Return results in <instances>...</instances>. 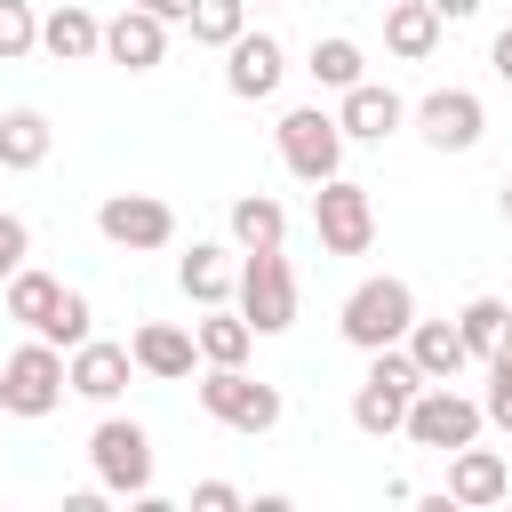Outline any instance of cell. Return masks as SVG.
<instances>
[{"label":"cell","mask_w":512,"mask_h":512,"mask_svg":"<svg viewBox=\"0 0 512 512\" xmlns=\"http://www.w3.org/2000/svg\"><path fill=\"white\" fill-rule=\"evenodd\" d=\"M408 320H416V288H408L400 272H376V280H360V288L336 304V328H344L352 352H384V344H400Z\"/></svg>","instance_id":"1"},{"label":"cell","mask_w":512,"mask_h":512,"mask_svg":"<svg viewBox=\"0 0 512 512\" xmlns=\"http://www.w3.org/2000/svg\"><path fill=\"white\" fill-rule=\"evenodd\" d=\"M232 312L256 328V336H288L296 328V272L280 248H248L240 272H232Z\"/></svg>","instance_id":"2"},{"label":"cell","mask_w":512,"mask_h":512,"mask_svg":"<svg viewBox=\"0 0 512 512\" xmlns=\"http://www.w3.org/2000/svg\"><path fill=\"white\" fill-rule=\"evenodd\" d=\"M416 392H424V376H416L408 344H384V352H368V376H360V392H352V424H360L368 440H392Z\"/></svg>","instance_id":"3"},{"label":"cell","mask_w":512,"mask_h":512,"mask_svg":"<svg viewBox=\"0 0 512 512\" xmlns=\"http://www.w3.org/2000/svg\"><path fill=\"white\" fill-rule=\"evenodd\" d=\"M56 408H64V352H56L48 336H32V344H16V352L0 360V416L40 424V416H56Z\"/></svg>","instance_id":"4"},{"label":"cell","mask_w":512,"mask_h":512,"mask_svg":"<svg viewBox=\"0 0 512 512\" xmlns=\"http://www.w3.org/2000/svg\"><path fill=\"white\" fill-rule=\"evenodd\" d=\"M312 232H320L328 256H368L376 248V200H368V184H352L344 168L320 176L312 184Z\"/></svg>","instance_id":"5"},{"label":"cell","mask_w":512,"mask_h":512,"mask_svg":"<svg viewBox=\"0 0 512 512\" xmlns=\"http://www.w3.org/2000/svg\"><path fill=\"white\" fill-rule=\"evenodd\" d=\"M200 408H208L224 432H248V440H264V432L288 416L280 384H264V376H248V368H208V376H200Z\"/></svg>","instance_id":"6"},{"label":"cell","mask_w":512,"mask_h":512,"mask_svg":"<svg viewBox=\"0 0 512 512\" xmlns=\"http://www.w3.org/2000/svg\"><path fill=\"white\" fill-rule=\"evenodd\" d=\"M88 464H96V488L104 496H144L152 488V432L136 416H104L88 432Z\"/></svg>","instance_id":"7"},{"label":"cell","mask_w":512,"mask_h":512,"mask_svg":"<svg viewBox=\"0 0 512 512\" xmlns=\"http://www.w3.org/2000/svg\"><path fill=\"white\" fill-rule=\"evenodd\" d=\"M280 168L296 176V184H320V176H336L344 168V128H336V112H320V104H296V112H280Z\"/></svg>","instance_id":"8"},{"label":"cell","mask_w":512,"mask_h":512,"mask_svg":"<svg viewBox=\"0 0 512 512\" xmlns=\"http://www.w3.org/2000/svg\"><path fill=\"white\" fill-rule=\"evenodd\" d=\"M480 400H464L456 384H424L416 400H408V416H400V432L416 440V448H432V456H448V448H464V440H480Z\"/></svg>","instance_id":"9"},{"label":"cell","mask_w":512,"mask_h":512,"mask_svg":"<svg viewBox=\"0 0 512 512\" xmlns=\"http://www.w3.org/2000/svg\"><path fill=\"white\" fill-rule=\"evenodd\" d=\"M96 232H104L112 248H128V256H152V248L176 240V208H168L160 192H104V200H96Z\"/></svg>","instance_id":"10"},{"label":"cell","mask_w":512,"mask_h":512,"mask_svg":"<svg viewBox=\"0 0 512 512\" xmlns=\"http://www.w3.org/2000/svg\"><path fill=\"white\" fill-rule=\"evenodd\" d=\"M408 128H416L432 152H472V144L488 136V104H480L472 88H432V96L408 104Z\"/></svg>","instance_id":"11"},{"label":"cell","mask_w":512,"mask_h":512,"mask_svg":"<svg viewBox=\"0 0 512 512\" xmlns=\"http://www.w3.org/2000/svg\"><path fill=\"white\" fill-rule=\"evenodd\" d=\"M336 128H344V144H384L408 128V96L384 80H352V88H336Z\"/></svg>","instance_id":"12"},{"label":"cell","mask_w":512,"mask_h":512,"mask_svg":"<svg viewBox=\"0 0 512 512\" xmlns=\"http://www.w3.org/2000/svg\"><path fill=\"white\" fill-rule=\"evenodd\" d=\"M280 80H288V48H280L272 32H240V40L224 48V88H232L240 104L280 96Z\"/></svg>","instance_id":"13"},{"label":"cell","mask_w":512,"mask_h":512,"mask_svg":"<svg viewBox=\"0 0 512 512\" xmlns=\"http://www.w3.org/2000/svg\"><path fill=\"white\" fill-rule=\"evenodd\" d=\"M128 376H136L128 344L88 336V344H72V352H64V392H80V400H96V408H112V400L128 392Z\"/></svg>","instance_id":"14"},{"label":"cell","mask_w":512,"mask_h":512,"mask_svg":"<svg viewBox=\"0 0 512 512\" xmlns=\"http://www.w3.org/2000/svg\"><path fill=\"white\" fill-rule=\"evenodd\" d=\"M504 496H512V464L496 448H480V440L448 448V504L480 512V504H504Z\"/></svg>","instance_id":"15"},{"label":"cell","mask_w":512,"mask_h":512,"mask_svg":"<svg viewBox=\"0 0 512 512\" xmlns=\"http://www.w3.org/2000/svg\"><path fill=\"white\" fill-rule=\"evenodd\" d=\"M168 56V24L152 16V8H120V16H104V64H120V72H152Z\"/></svg>","instance_id":"16"},{"label":"cell","mask_w":512,"mask_h":512,"mask_svg":"<svg viewBox=\"0 0 512 512\" xmlns=\"http://www.w3.org/2000/svg\"><path fill=\"white\" fill-rule=\"evenodd\" d=\"M128 360H136L144 376H160V384H184V376L200 368V344H192V328H176V320H144V328L128 336Z\"/></svg>","instance_id":"17"},{"label":"cell","mask_w":512,"mask_h":512,"mask_svg":"<svg viewBox=\"0 0 512 512\" xmlns=\"http://www.w3.org/2000/svg\"><path fill=\"white\" fill-rule=\"evenodd\" d=\"M408 360H416V376L424 384H456L464 368H472V352H464V336H456V320H408Z\"/></svg>","instance_id":"18"},{"label":"cell","mask_w":512,"mask_h":512,"mask_svg":"<svg viewBox=\"0 0 512 512\" xmlns=\"http://www.w3.org/2000/svg\"><path fill=\"white\" fill-rule=\"evenodd\" d=\"M40 48H48L56 64H96V56H104V16H88L80 0H64V8L40 16Z\"/></svg>","instance_id":"19"},{"label":"cell","mask_w":512,"mask_h":512,"mask_svg":"<svg viewBox=\"0 0 512 512\" xmlns=\"http://www.w3.org/2000/svg\"><path fill=\"white\" fill-rule=\"evenodd\" d=\"M232 272H240V264H232L224 240H192V248L176 256V280H184V296H192L200 312H208V304H232Z\"/></svg>","instance_id":"20"},{"label":"cell","mask_w":512,"mask_h":512,"mask_svg":"<svg viewBox=\"0 0 512 512\" xmlns=\"http://www.w3.org/2000/svg\"><path fill=\"white\" fill-rule=\"evenodd\" d=\"M192 344H200V368H248L256 328H248L232 304H208V320H192Z\"/></svg>","instance_id":"21"},{"label":"cell","mask_w":512,"mask_h":512,"mask_svg":"<svg viewBox=\"0 0 512 512\" xmlns=\"http://www.w3.org/2000/svg\"><path fill=\"white\" fill-rule=\"evenodd\" d=\"M384 48H392L400 64H424V56L440 48V16H432V0H384Z\"/></svg>","instance_id":"22"},{"label":"cell","mask_w":512,"mask_h":512,"mask_svg":"<svg viewBox=\"0 0 512 512\" xmlns=\"http://www.w3.org/2000/svg\"><path fill=\"white\" fill-rule=\"evenodd\" d=\"M48 144H56V128H48V112L40 104H16V112H0V168H40L48 160Z\"/></svg>","instance_id":"23"},{"label":"cell","mask_w":512,"mask_h":512,"mask_svg":"<svg viewBox=\"0 0 512 512\" xmlns=\"http://www.w3.org/2000/svg\"><path fill=\"white\" fill-rule=\"evenodd\" d=\"M224 224H232V240H240V256H248V248H280V240H288V208H280L272 192H240Z\"/></svg>","instance_id":"24"},{"label":"cell","mask_w":512,"mask_h":512,"mask_svg":"<svg viewBox=\"0 0 512 512\" xmlns=\"http://www.w3.org/2000/svg\"><path fill=\"white\" fill-rule=\"evenodd\" d=\"M56 288H64L56 272H32V264H16V272L0 280V304H8V320H16V328H40V320H48V304H56Z\"/></svg>","instance_id":"25"},{"label":"cell","mask_w":512,"mask_h":512,"mask_svg":"<svg viewBox=\"0 0 512 512\" xmlns=\"http://www.w3.org/2000/svg\"><path fill=\"white\" fill-rule=\"evenodd\" d=\"M456 336H464L472 360H488L496 344H512V304H504V296H472V304L456 312Z\"/></svg>","instance_id":"26"},{"label":"cell","mask_w":512,"mask_h":512,"mask_svg":"<svg viewBox=\"0 0 512 512\" xmlns=\"http://www.w3.org/2000/svg\"><path fill=\"white\" fill-rule=\"evenodd\" d=\"M320 88H352V80H368V56H360V40L352 32H328V40H312V64H304Z\"/></svg>","instance_id":"27"},{"label":"cell","mask_w":512,"mask_h":512,"mask_svg":"<svg viewBox=\"0 0 512 512\" xmlns=\"http://www.w3.org/2000/svg\"><path fill=\"white\" fill-rule=\"evenodd\" d=\"M32 336H48L56 352L88 344V336H96V312H88V296H80V288H56V304H48V320H40Z\"/></svg>","instance_id":"28"},{"label":"cell","mask_w":512,"mask_h":512,"mask_svg":"<svg viewBox=\"0 0 512 512\" xmlns=\"http://www.w3.org/2000/svg\"><path fill=\"white\" fill-rule=\"evenodd\" d=\"M184 24H192V40H200V48H232V40L248 32V0H192V16H184Z\"/></svg>","instance_id":"29"},{"label":"cell","mask_w":512,"mask_h":512,"mask_svg":"<svg viewBox=\"0 0 512 512\" xmlns=\"http://www.w3.org/2000/svg\"><path fill=\"white\" fill-rule=\"evenodd\" d=\"M32 48H40L32 0H0V64H16V56H32Z\"/></svg>","instance_id":"30"},{"label":"cell","mask_w":512,"mask_h":512,"mask_svg":"<svg viewBox=\"0 0 512 512\" xmlns=\"http://www.w3.org/2000/svg\"><path fill=\"white\" fill-rule=\"evenodd\" d=\"M480 416H488L496 432H512V344H496V352H488V392H480Z\"/></svg>","instance_id":"31"},{"label":"cell","mask_w":512,"mask_h":512,"mask_svg":"<svg viewBox=\"0 0 512 512\" xmlns=\"http://www.w3.org/2000/svg\"><path fill=\"white\" fill-rule=\"evenodd\" d=\"M24 256H32V224H24V216H8V208H0V280H8V272H16V264H24Z\"/></svg>","instance_id":"32"},{"label":"cell","mask_w":512,"mask_h":512,"mask_svg":"<svg viewBox=\"0 0 512 512\" xmlns=\"http://www.w3.org/2000/svg\"><path fill=\"white\" fill-rule=\"evenodd\" d=\"M240 504H248V496H240L232 480H200V488H192V512H240Z\"/></svg>","instance_id":"33"},{"label":"cell","mask_w":512,"mask_h":512,"mask_svg":"<svg viewBox=\"0 0 512 512\" xmlns=\"http://www.w3.org/2000/svg\"><path fill=\"white\" fill-rule=\"evenodd\" d=\"M488 64H496V80H504V88H512V24H504V32H496V40H488Z\"/></svg>","instance_id":"34"},{"label":"cell","mask_w":512,"mask_h":512,"mask_svg":"<svg viewBox=\"0 0 512 512\" xmlns=\"http://www.w3.org/2000/svg\"><path fill=\"white\" fill-rule=\"evenodd\" d=\"M136 8H152L160 24H184V16H192V0H136Z\"/></svg>","instance_id":"35"},{"label":"cell","mask_w":512,"mask_h":512,"mask_svg":"<svg viewBox=\"0 0 512 512\" xmlns=\"http://www.w3.org/2000/svg\"><path fill=\"white\" fill-rule=\"evenodd\" d=\"M432 16L440 24H464V16H480V0H432Z\"/></svg>","instance_id":"36"},{"label":"cell","mask_w":512,"mask_h":512,"mask_svg":"<svg viewBox=\"0 0 512 512\" xmlns=\"http://www.w3.org/2000/svg\"><path fill=\"white\" fill-rule=\"evenodd\" d=\"M496 208H504V224H512V176H504V192H496Z\"/></svg>","instance_id":"37"}]
</instances>
